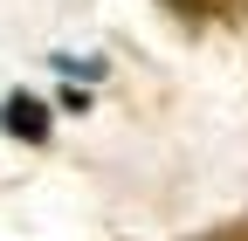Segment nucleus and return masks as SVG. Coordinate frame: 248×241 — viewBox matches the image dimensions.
<instances>
[{"mask_svg": "<svg viewBox=\"0 0 248 241\" xmlns=\"http://www.w3.org/2000/svg\"><path fill=\"white\" fill-rule=\"evenodd\" d=\"M48 124H55V117H48V104L35 97V90H14V97H0V131H7V138L42 145V138H48Z\"/></svg>", "mask_w": 248, "mask_h": 241, "instance_id": "obj_1", "label": "nucleus"}, {"mask_svg": "<svg viewBox=\"0 0 248 241\" xmlns=\"http://www.w3.org/2000/svg\"><path fill=\"white\" fill-rule=\"evenodd\" d=\"M166 7L186 14V21H228V28L248 21V0H166Z\"/></svg>", "mask_w": 248, "mask_h": 241, "instance_id": "obj_2", "label": "nucleus"}, {"mask_svg": "<svg viewBox=\"0 0 248 241\" xmlns=\"http://www.w3.org/2000/svg\"><path fill=\"white\" fill-rule=\"evenodd\" d=\"M200 241H248V214H241V221H228V227H214V234H200Z\"/></svg>", "mask_w": 248, "mask_h": 241, "instance_id": "obj_3", "label": "nucleus"}]
</instances>
